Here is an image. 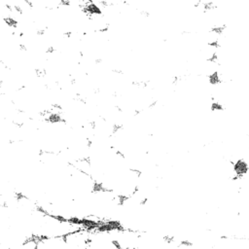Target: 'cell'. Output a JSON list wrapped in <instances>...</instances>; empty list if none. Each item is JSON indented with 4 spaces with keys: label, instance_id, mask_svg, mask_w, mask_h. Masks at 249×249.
I'll list each match as a JSON object with an SVG mask.
<instances>
[{
    "label": "cell",
    "instance_id": "obj_1",
    "mask_svg": "<svg viewBox=\"0 0 249 249\" xmlns=\"http://www.w3.org/2000/svg\"><path fill=\"white\" fill-rule=\"evenodd\" d=\"M91 226L92 225H88L87 227L63 237L65 249H88Z\"/></svg>",
    "mask_w": 249,
    "mask_h": 249
},
{
    "label": "cell",
    "instance_id": "obj_2",
    "mask_svg": "<svg viewBox=\"0 0 249 249\" xmlns=\"http://www.w3.org/2000/svg\"><path fill=\"white\" fill-rule=\"evenodd\" d=\"M208 82H209L210 85L212 86H216L219 85V84L222 83V78L220 76L218 71H214L212 73H210V75L208 76Z\"/></svg>",
    "mask_w": 249,
    "mask_h": 249
},
{
    "label": "cell",
    "instance_id": "obj_3",
    "mask_svg": "<svg viewBox=\"0 0 249 249\" xmlns=\"http://www.w3.org/2000/svg\"><path fill=\"white\" fill-rule=\"evenodd\" d=\"M226 29V24H222V25H214L210 28V32L214 33L215 35H221V34L224 33V31Z\"/></svg>",
    "mask_w": 249,
    "mask_h": 249
},
{
    "label": "cell",
    "instance_id": "obj_4",
    "mask_svg": "<svg viewBox=\"0 0 249 249\" xmlns=\"http://www.w3.org/2000/svg\"><path fill=\"white\" fill-rule=\"evenodd\" d=\"M201 6H202V9H204V12H207V11H211V10H213V9H215V8H216V5L214 4L213 2H211V1L202 2Z\"/></svg>",
    "mask_w": 249,
    "mask_h": 249
},
{
    "label": "cell",
    "instance_id": "obj_5",
    "mask_svg": "<svg viewBox=\"0 0 249 249\" xmlns=\"http://www.w3.org/2000/svg\"><path fill=\"white\" fill-rule=\"evenodd\" d=\"M210 108L212 111H223L224 110V106L221 103H219L218 101H213L210 105Z\"/></svg>",
    "mask_w": 249,
    "mask_h": 249
}]
</instances>
